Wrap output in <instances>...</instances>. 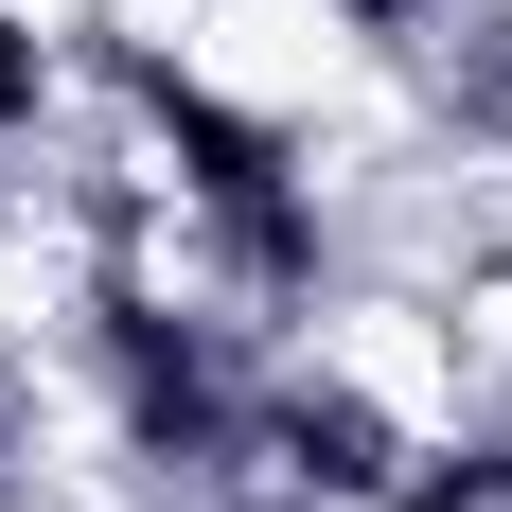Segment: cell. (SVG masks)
Returning <instances> with one entry per match:
<instances>
[{"mask_svg":"<svg viewBox=\"0 0 512 512\" xmlns=\"http://www.w3.org/2000/svg\"><path fill=\"white\" fill-rule=\"evenodd\" d=\"M407 71H424V106H442L477 159H512V0H460L442 36H407Z\"/></svg>","mask_w":512,"mask_h":512,"instance_id":"cell-1","label":"cell"},{"mask_svg":"<svg viewBox=\"0 0 512 512\" xmlns=\"http://www.w3.org/2000/svg\"><path fill=\"white\" fill-rule=\"evenodd\" d=\"M460 0H336V36H371V53H407V36H442Z\"/></svg>","mask_w":512,"mask_h":512,"instance_id":"cell-3","label":"cell"},{"mask_svg":"<svg viewBox=\"0 0 512 512\" xmlns=\"http://www.w3.org/2000/svg\"><path fill=\"white\" fill-rule=\"evenodd\" d=\"M389 512H512V407H424Z\"/></svg>","mask_w":512,"mask_h":512,"instance_id":"cell-2","label":"cell"}]
</instances>
